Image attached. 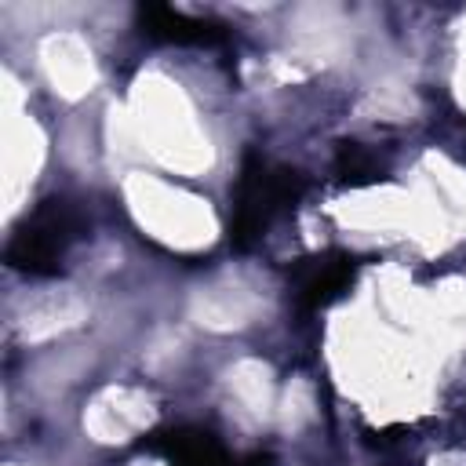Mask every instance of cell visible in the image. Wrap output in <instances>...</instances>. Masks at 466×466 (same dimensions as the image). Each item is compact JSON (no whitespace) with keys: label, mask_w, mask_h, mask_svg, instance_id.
I'll use <instances>...</instances> for the list:
<instances>
[{"label":"cell","mask_w":466,"mask_h":466,"mask_svg":"<svg viewBox=\"0 0 466 466\" xmlns=\"http://www.w3.org/2000/svg\"><path fill=\"white\" fill-rule=\"evenodd\" d=\"M146 22H149V33H153V36L178 40V44L218 36L215 29H208V22H200V18H186L182 11H171V7H149V11H146Z\"/></svg>","instance_id":"obj_4"},{"label":"cell","mask_w":466,"mask_h":466,"mask_svg":"<svg viewBox=\"0 0 466 466\" xmlns=\"http://www.w3.org/2000/svg\"><path fill=\"white\" fill-rule=\"evenodd\" d=\"M346 277H350V258H313L299 280V299L309 306H320L331 295H339Z\"/></svg>","instance_id":"obj_3"},{"label":"cell","mask_w":466,"mask_h":466,"mask_svg":"<svg viewBox=\"0 0 466 466\" xmlns=\"http://www.w3.org/2000/svg\"><path fill=\"white\" fill-rule=\"evenodd\" d=\"M73 229H76L73 211H69L62 200H51L47 208H40V211L25 222V229L15 233L7 255H11V262L22 266V269H51V266L66 255L69 240L76 237Z\"/></svg>","instance_id":"obj_1"},{"label":"cell","mask_w":466,"mask_h":466,"mask_svg":"<svg viewBox=\"0 0 466 466\" xmlns=\"http://www.w3.org/2000/svg\"><path fill=\"white\" fill-rule=\"evenodd\" d=\"M288 197H295V171H269V167L248 171L237 189V218H233L237 240L258 237Z\"/></svg>","instance_id":"obj_2"}]
</instances>
